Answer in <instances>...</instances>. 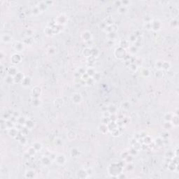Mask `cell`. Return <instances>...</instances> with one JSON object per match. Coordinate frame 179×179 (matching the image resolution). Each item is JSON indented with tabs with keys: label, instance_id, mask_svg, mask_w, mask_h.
<instances>
[{
	"label": "cell",
	"instance_id": "obj_2",
	"mask_svg": "<svg viewBox=\"0 0 179 179\" xmlns=\"http://www.w3.org/2000/svg\"><path fill=\"white\" fill-rule=\"evenodd\" d=\"M13 58H15V60H12V62L14 63V64H18L20 62L21 60V57H20V55H19L18 54H15L12 56Z\"/></svg>",
	"mask_w": 179,
	"mask_h": 179
},
{
	"label": "cell",
	"instance_id": "obj_1",
	"mask_svg": "<svg viewBox=\"0 0 179 179\" xmlns=\"http://www.w3.org/2000/svg\"><path fill=\"white\" fill-rule=\"evenodd\" d=\"M66 162V157L64 155H59L57 156V163L59 164H64Z\"/></svg>",
	"mask_w": 179,
	"mask_h": 179
},
{
	"label": "cell",
	"instance_id": "obj_3",
	"mask_svg": "<svg viewBox=\"0 0 179 179\" xmlns=\"http://www.w3.org/2000/svg\"><path fill=\"white\" fill-rule=\"evenodd\" d=\"M73 97H74L73 99H74V102H76V103H80V102H81V97H80V94H74Z\"/></svg>",
	"mask_w": 179,
	"mask_h": 179
}]
</instances>
